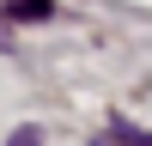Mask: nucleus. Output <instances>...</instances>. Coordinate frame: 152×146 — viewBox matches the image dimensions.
Wrapping results in <instances>:
<instances>
[{
  "instance_id": "f257e3e1",
  "label": "nucleus",
  "mask_w": 152,
  "mask_h": 146,
  "mask_svg": "<svg viewBox=\"0 0 152 146\" xmlns=\"http://www.w3.org/2000/svg\"><path fill=\"white\" fill-rule=\"evenodd\" d=\"M6 18H12V24H31V18H55V6H49V0H6Z\"/></svg>"
},
{
  "instance_id": "f03ea898",
  "label": "nucleus",
  "mask_w": 152,
  "mask_h": 146,
  "mask_svg": "<svg viewBox=\"0 0 152 146\" xmlns=\"http://www.w3.org/2000/svg\"><path fill=\"white\" fill-rule=\"evenodd\" d=\"M6 146H43V134H37V128H12V140Z\"/></svg>"
}]
</instances>
